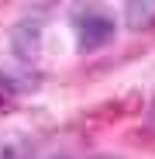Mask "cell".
Here are the masks:
<instances>
[{
    "label": "cell",
    "instance_id": "obj_1",
    "mask_svg": "<svg viewBox=\"0 0 155 159\" xmlns=\"http://www.w3.org/2000/svg\"><path fill=\"white\" fill-rule=\"evenodd\" d=\"M69 21H72V31H76V48L83 56L107 48L117 38V21L103 4H76Z\"/></svg>",
    "mask_w": 155,
    "mask_h": 159
},
{
    "label": "cell",
    "instance_id": "obj_2",
    "mask_svg": "<svg viewBox=\"0 0 155 159\" xmlns=\"http://www.w3.org/2000/svg\"><path fill=\"white\" fill-rule=\"evenodd\" d=\"M41 21L38 17H21L14 28H11V52L21 59V62H28L35 66L38 56H41Z\"/></svg>",
    "mask_w": 155,
    "mask_h": 159
},
{
    "label": "cell",
    "instance_id": "obj_3",
    "mask_svg": "<svg viewBox=\"0 0 155 159\" xmlns=\"http://www.w3.org/2000/svg\"><path fill=\"white\" fill-rule=\"evenodd\" d=\"M35 142L24 131H0V159H31Z\"/></svg>",
    "mask_w": 155,
    "mask_h": 159
},
{
    "label": "cell",
    "instance_id": "obj_4",
    "mask_svg": "<svg viewBox=\"0 0 155 159\" xmlns=\"http://www.w3.org/2000/svg\"><path fill=\"white\" fill-rule=\"evenodd\" d=\"M124 21L131 31H145L155 24V0H127L124 4Z\"/></svg>",
    "mask_w": 155,
    "mask_h": 159
},
{
    "label": "cell",
    "instance_id": "obj_5",
    "mask_svg": "<svg viewBox=\"0 0 155 159\" xmlns=\"http://www.w3.org/2000/svg\"><path fill=\"white\" fill-rule=\"evenodd\" d=\"M17 93H21V83H17L11 73H4V69H0V104H11Z\"/></svg>",
    "mask_w": 155,
    "mask_h": 159
},
{
    "label": "cell",
    "instance_id": "obj_6",
    "mask_svg": "<svg viewBox=\"0 0 155 159\" xmlns=\"http://www.w3.org/2000/svg\"><path fill=\"white\" fill-rule=\"evenodd\" d=\"M148 128L155 131V104H152V107H148Z\"/></svg>",
    "mask_w": 155,
    "mask_h": 159
},
{
    "label": "cell",
    "instance_id": "obj_7",
    "mask_svg": "<svg viewBox=\"0 0 155 159\" xmlns=\"http://www.w3.org/2000/svg\"><path fill=\"white\" fill-rule=\"evenodd\" d=\"M90 159H121V156H90Z\"/></svg>",
    "mask_w": 155,
    "mask_h": 159
}]
</instances>
